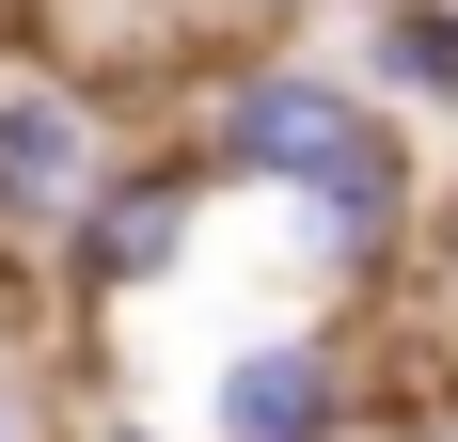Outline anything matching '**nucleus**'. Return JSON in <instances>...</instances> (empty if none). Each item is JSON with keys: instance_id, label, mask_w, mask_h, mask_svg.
I'll return each instance as SVG.
<instances>
[{"instance_id": "obj_10", "label": "nucleus", "mask_w": 458, "mask_h": 442, "mask_svg": "<svg viewBox=\"0 0 458 442\" xmlns=\"http://www.w3.org/2000/svg\"><path fill=\"white\" fill-rule=\"evenodd\" d=\"M348 16H395V0H348Z\"/></svg>"}, {"instance_id": "obj_6", "label": "nucleus", "mask_w": 458, "mask_h": 442, "mask_svg": "<svg viewBox=\"0 0 458 442\" xmlns=\"http://www.w3.org/2000/svg\"><path fill=\"white\" fill-rule=\"evenodd\" d=\"M379 80V111H411V127H458V0H395V16H364V47H348Z\"/></svg>"}, {"instance_id": "obj_1", "label": "nucleus", "mask_w": 458, "mask_h": 442, "mask_svg": "<svg viewBox=\"0 0 458 442\" xmlns=\"http://www.w3.org/2000/svg\"><path fill=\"white\" fill-rule=\"evenodd\" d=\"M206 221H222V158L206 142H127L95 206L47 237V301L64 316H111V301H158L190 253H206Z\"/></svg>"}, {"instance_id": "obj_9", "label": "nucleus", "mask_w": 458, "mask_h": 442, "mask_svg": "<svg viewBox=\"0 0 458 442\" xmlns=\"http://www.w3.org/2000/svg\"><path fill=\"white\" fill-rule=\"evenodd\" d=\"M443 285H458V206H443Z\"/></svg>"}, {"instance_id": "obj_7", "label": "nucleus", "mask_w": 458, "mask_h": 442, "mask_svg": "<svg viewBox=\"0 0 458 442\" xmlns=\"http://www.w3.org/2000/svg\"><path fill=\"white\" fill-rule=\"evenodd\" d=\"M0 442H47V395H32V363L0 348Z\"/></svg>"}, {"instance_id": "obj_5", "label": "nucleus", "mask_w": 458, "mask_h": 442, "mask_svg": "<svg viewBox=\"0 0 458 442\" xmlns=\"http://www.w3.org/2000/svg\"><path fill=\"white\" fill-rule=\"evenodd\" d=\"M411 206H427V127L411 111H395V127L364 142V158H332L317 190H301V268H317V285H348V301H379V285H395V268H411Z\"/></svg>"}, {"instance_id": "obj_3", "label": "nucleus", "mask_w": 458, "mask_h": 442, "mask_svg": "<svg viewBox=\"0 0 458 442\" xmlns=\"http://www.w3.org/2000/svg\"><path fill=\"white\" fill-rule=\"evenodd\" d=\"M127 158V127H111V95L64 80V64H0V237H64V221L95 206V174Z\"/></svg>"}, {"instance_id": "obj_2", "label": "nucleus", "mask_w": 458, "mask_h": 442, "mask_svg": "<svg viewBox=\"0 0 458 442\" xmlns=\"http://www.w3.org/2000/svg\"><path fill=\"white\" fill-rule=\"evenodd\" d=\"M395 127L379 111L364 64H317V47H253V64H222V95H206V158H222V190H269V206H301V190L332 174V158H364V142Z\"/></svg>"}, {"instance_id": "obj_4", "label": "nucleus", "mask_w": 458, "mask_h": 442, "mask_svg": "<svg viewBox=\"0 0 458 442\" xmlns=\"http://www.w3.org/2000/svg\"><path fill=\"white\" fill-rule=\"evenodd\" d=\"M379 379L348 332H237L206 363V442H364Z\"/></svg>"}, {"instance_id": "obj_8", "label": "nucleus", "mask_w": 458, "mask_h": 442, "mask_svg": "<svg viewBox=\"0 0 458 442\" xmlns=\"http://www.w3.org/2000/svg\"><path fill=\"white\" fill-rule=\"evenodd\" d=\"M95 442H206V427H158V411H111Z\"/></svg>"}, {"instance_id": "obj_11", "label": "nucleus", "mask_w": 458, "mask_h": 442, "mask_svg": "<svg viewBox=\"0 0 458 442\" xmlns=\"http://www.w3.org/2000/svg\"><path fill=\"white\" fill-rule=\"evenodd\" d=\"M443 442H458V427H443Z\"/></svg>"}]
</instances>
